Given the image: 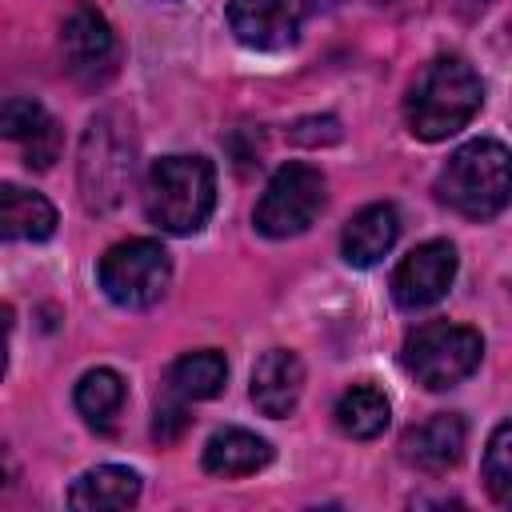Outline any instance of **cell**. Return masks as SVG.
<instances>
[{
  "instance_id": "1",
  "label": "cell",
  "mask_w": 512,
  "mask_h": 512,
  "mask_svg": "<svg viewBox=\"0 0 512 512\" xmlns=\"http://www.w3.org/2000/svg\"><path fill=\"white\" fill-rule=\"evenodd\" d=\"M484 100V84L464 56H436L408 88L404 120L416 140H448L460 132Z\"/></svg>"
},
{
  "instance_id": "2",
  "label": "cell",
  "mask_w": 512,
  "mask_h": 512,
  "mask_svg": "<svg viewBox=\"0 0 512 512\" xmlns=\"http://www.w3.org/2000/svg\"><path fill=\"white\" fill-rule=\"evenodd\" d=\"M436 200L464 220L500 216L512 200V152L500 140L460 144L436 176Z\"/></svg>"
},
{
  "instance_id": "3",
  "label": "cell",
  "mask_w": 512,
  "mask_h": 512,
  "mask_svg": "<svg viewBox=\"0 0 512 512\" xmlns=\"http://www.w3.org/2000/svg\"><path fill=\"white\" fill-rule=\"evenodd\" d=\"M216 204V172L204 156H164L144 184V212L156 228L188 236L204 228Z\"/></svg>"
},
{
  "instance_id": "4",
  "label": "cell",
  "mask_w": 512,
  "mask_h": 512,
  "mask_svg": "<svg viewBox=\"0 0 512 512\" xmlns=\"http://www.w3.org/2000/svg\"><path fill=\"white\" fill-rule=\"evenodd\" d=\"M136 168V136L124 112H100L80 140V200L88 212H112Z\"/></svg>"
},
{
  "instance_id": "5",
  "label": "cell",
  "mask_w": 512,
  "mask_h": 512,
  "mask_svg": "<svg viewBox=\"0 0 512 512\" xmlns=\"http://www.w3.org/2000/svg\"><path fill=\"white\" fill-rule=\"evenodd\" d=\"M480 356H484L480 332H472L464 324H448V320H428V324L412 328L400 348L408 376L432 392H444V388L468 380L480 368Z\"/></svg>"
},
{
  "instance_id": "6",
  "label": "cell",
  "mask_w": 512,
  "mask_h": 512,
  "mask_svg": "<svg viewBox=\"0 0 512 512\" xmlns=\"http://www.w3.org/2000/svg\"><path fill=\"white\" fill-rule=\"evenodd\" d=\"M100 288L120 308H152L172 280V260L156 240H120L100 256Z\"/></svg>"
},
{
  "instance_id": "7",
  "label": "cell",
  "mask_w": 512,
  "mask_h": 512,
  "mask_svg": "<svg viewBox=\"0 0 512 512\" xmlns=\"http://www.w3.org/2000/svg\"><path fill=\"white\" fill-rule=\"evenodd\" d=\"M320 208H324V176L308 164H284L256 200L252 224L272 240H288L300 236L320 216Z\"/></svg>"
},
{
  "instance_id": "8",
  "label": "cell",
  "mask_w": 512,
  "mask_h": 512,
  "mask_svg": "<svg viewBox=\"0 0 512 512\" xmlns=\"http://www.w3.org/2000/svg\"><path fill=\"white\" fill-rule=\"evenodd\" d=\"M60 52H64V68L76 84L84 88H100L116 76L120 64V44L112 24L104 20V12H96L92 4H76L64 24H60Z\"/></svg>"
},
{
  "instance_id": "9",
  "label": "cell",
  "mask_w": 512,
  "mask_h": 512,
  "mask_svg": "<svg viewBox=\"0 0 512 512\" xmlns=\"http://www.w3.org/2000/svg\"><path fill=\"white\" fill-rule=\"evenodd\" d=\"M308 0H228V28L244 48L284 52L296 44Z\"/></svg>"
},
{
  "instance_id": "10",
  "label": "cell",
  "mask_w": 512,
  "mask_h": 512,
  "mask_svg": "<svg viewBox=\"0 0 512 512\" xmlns=\"http://www.w3.org/2000/svg\"><path fill=\"white\" fill-rule=\"evenodd\" d=\"M456 280V248L448 240L416 244L392 272V300L408 312L436 304Z\"/></svg>"
},
{
  "instance_id": "11",
  "label": "cell",
  "mask_w": 512,
  "mask_h": 512,
  "mask_svg": "<svg viewBox=\"0 0 512 512\" xmlns=\"http://www.w3.org/2000/svg\"><path fill=\"white\" fill-rule=\"evenodd\" d=\"M464 420L456 412H432L428 420L412 424L400 440V456L404 464H412L416 472H428V476H440L448 468L460 464L464 456Z\"/></svg>"
},
{
  "instance_id": "12",
  "label": "cell",
  "mask_w": 512,
  "mask_h": 512,
  "mask_svg": "<svg viewBox=\"0 0 512 512\" xmlns=\"http://www.w3.org/2000/svg\"><path fill=\"white\" fill-rule=\"evenodd\" d=\"M300 392H304V364H300L296 352L272 348L256 360V368H252V404L264 416L280 420V416L296 412Z\"/></svg>"
},
{
  "instance_id": "13",
  "label": "cell",
  "mask_w": 512,
  "mask_h": 512,
  "mask_svg": "<svg viewBox=\"0 0 512 512\" xmlns=\"http://www.w3.org/2000/svg\"><path fill=\"white\" fill-rule=\"evenodd\" d=\"M396 236H400V216H396V208H392V204H368V208H360V212L344 224V232H340V252H344V260H348L352 268H372L376 260H384V256L392 252Z\"/></svg>"
},
{
  "instance_id": "14",
  "label": "cell",
  "mask_w": 512,
  "mask_h": 512,
  "mask_svg": "<svg viewBox=\"0 0 512 512\" xmlns=\"http://www.w3.org/2000/svg\"><path fill=\"white\" fill-rule=\"evenodd\" d=\"M136 500H140V476L120 464L88 468L68 488V504L84 512H116V508H132Z\"/></svg>"
},
{
  "instance_id": "15",
  "label": "cell",
  "mask_w": 512,
  "mask_h": 512,
  "mask_svg": "<svg viewBox=\"0 0 512 512\" xmlns=\"http://www.w3.org/2000/svg\"><path fill=\"white\" fill-rule=\"evenodd\" d=\"M0 132L8 140H28V164L32 168H48L56 160L60 136H56V124L48 120V112L36 100L8 96L4 108H0Z\"/></svg>"
},
{
  "instance_id": "16",
  "label": "cell",
  "mask_w": 512,
  "mask_h": 512,
  "mask_svg": "<svg viewBox=\"0 0 512 512\" xmlns=\"http://www.w3.org/2000/svg\"><path fill=\"white\" fill-rule=\"evenodd\" d=\"M272 460V444L248 428H224L204 444V472L212 476H252Z\"/></svg>"
},
{
  "instance_id": "17",
  "label": "cell",
  "mask_w": 512,
  "mask_h": 512,
  "mask_svg": "<svg viewBox=\"0 0 512 512\" xmlns=\"http://www.w3.org/2000/svg\"><path fill=\"white\" fill-rule=\"evenodd\" d=\"M0 232L8 240H48L56 232V208L20 184L0 188Z\"/></svg>"
},
{
  "instance_id": "18",
  "label": "cell",
  "mask_w": 512,
  "mask_h": 512,
  "mask_svg": "<svg viewBox=\"0 0 512 512\" xmlns=\"http://www.w3.org/2000/svg\"><path fill=\"white\" fill-rule=\"evenodd\" d=\"M388 396L376 384H352L340 400H336V428L352 440H372L388 428Z\"/></svg>"
},
{
  "instance_id": "19",
  "label": "cell",
  "mask_w": 512,
  "mask_h": 512,
  "mask_svg": "<svg viewBox=\"0 0 512 512\" xmlns=\"http://www.w3.org/2000/svg\"><path fill=\"white\" fill-rule=\"evenodd\" d=\"M228 380V364L220 352L200 348V352H184L172 368H168V392L180 400H208L224 388Z\"/></svg>"
},
{
  "instance_id": "20",
  "label": "cell",
  "mask_w": 512,
  "mask_h": 512,
  "mask_svg": "<svg viewBox=\"0 0 512 512\" xmlns=\"http://www.w3.org/2000/svg\"><path fill=\"white\" fill-rule=\"evenodd\" d=\"M124 404V380L112 368H92L80 376L76 384V412L92 424V428H108L112 416Z\"/></svg>"
},
{
  "instance_id": "21",
  "label": "cell",
  "mask_w": 512,
  "mask_h": 512,
  "mask_svg": "<svg viewBox=\"0 0 512 512\" xmlns=\"http://www.w3.org/2000/svg\"><path fill=\"white\" fill-rule=\"evenodd\" d=\"M484 488L496 504L512 508V420L500 424L484 452Z\"/></svg>"
},
{
  "instance_id": "22",
  "label": "cell",
  "mask_w": 512,
  "mask_h": 512,
  "mask_svg": "<svg viewBox=\"0 0 512 512\" xmlns=\"http://www.w3.org/2000/svg\"><path fill=\"white\" fill-rule=\"evenodd\" d=\"M184 404H188V400H180V396H172V400H160V404H156L152 436H156L160 444L176 440V436H180V432L188 428V412H184Z\"/></svg>"
},
{
  "instance_id": "23",
  "label": "cell",
  "mask_w": 512,
  "mask_h": 512,
  "mask_svg": "<svg viewBox=\"0 0 512 512\" xmlns=\"http://www.w3.org/2000/svg\"><path fill=\"white\" fill-rule=\"evenodd\" d=\"M316 4H336V0H316Z\"/></svg>"
},
{
  "instance_id": "24",
  "label": "cell",
  "mask_w": 512,
  "mask_h": 512,
  "mask_svg": "<svg viewBox=\"0 0 512 512\" xmlns=\"http://www.w3.org/2000/svg\"><path fill=\"white\" fill-rule=\"evenodd\" d=\"M472 4H488V0H472Z\"/></svg>"
}]
</instances>
